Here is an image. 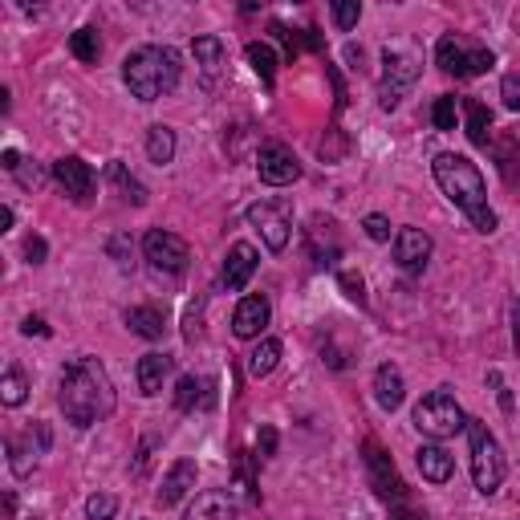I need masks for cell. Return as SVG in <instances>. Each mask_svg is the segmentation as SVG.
I'll use <instances>...</instances> for the list:
<instances>
[{
  "label": "cell",
  "mask_w": 520,
  "mask_h": 520,
  "mask_svg": "<svg viewBox=\"0 0 520 520\" xmlns=\"http://www.w3.org/2000/svg\"><path fill=\"white\" fill-rule=\"evenodd\" d=\"M57 407H61L65 423H74V427H94V423L110 419V411H114V382H110L106 366L98 358H90V354H78V358L65 362Z\"/></svg>",
  "instance_id": "1"
},
{
  "label": "cell",
  "mask_w": 520,
  "mask_h": 520,
  "mask_svg": "<svg viewBox=\"0 0 520 520\" xmlns=\"http://www.w3.org/2000/svg\"><path fill=\"white\" fill-rule=\"evenodd\" d=\"M431 171H435L439 191L472 220V228L484 232V236H492V232H496V212L488 208V187H484L480 167H476L472 159H464V155L443 151V155H435Z\"/></svg>",
  "instance_id": "2"
},
{
  "label": "cell",
  "mask_w": 520,
  "mask_h": 520,
  "mask_svg": "<svg viewBox=\"0 0 520 520\" xmlns=\"http://www.w3.org/2000/svg\"><path fill=\"white\" fill-rule=\"evenodd\" d=\"M179 53L171 45H139L122 61V82L139 102H159L179 86Z\"/></svg>",
  "instance_id": "3"
},
{
  "label": "cell",
  "mask_w": 520,
  "mask_h": 520,
  "mask_svg": "<svg viewBox=\"0 0 520 520\" xmlns=\"http://www.w3.org/2000/svg\"><path fill=\"white\" fill-rule=\"evenodd\" d=\"M415 427H419L427 439H451V435L468 431V415H464L460 403H455L451 390L439 386V390H431V395L419 399V407H415Z\"/></svg>",
  "instance_id": "4"
},
{
  "label": "cell",
  "mask_w": 520,
  "mask_h": 520,
  "mask_svg": "<svg viewBox=\"0 0 520 520\" xmlns=\"http://www.w3.org/2000/svg\"><path fill=\"white\" fill-rule=\"evenodd\" d=\"M468 443H472V480L480 496H496L504 484V451L496 443V435L480 423L468 419Z\"/></svg>",
  "instance_id": "5"
},
{
  "label": "cell",
  "mask_w": 520,
  "mask_h": 520,
  "mask_svg": "<svg viewBox=\"0 0 520 520\" xmlns=\"http://www.w3.org/2000/svg\"><path fill=\"white\" fill-rule=\"evenodd\" d=\"M415 82H419V53H415L411 45H386V49H382L378 106H382V110H395Z\"/></svg>",
  "instance_id": "6"
},
{
  "label": "cell",
  "mask_w": 520,
  "mask_h": 520,
  "mask_svg": "<svg viewBox=\"0 0 520 520\" xmlns=\"http://www.w3.org/2000/svg\"><path fill=\"white\" fill-rule=\"evenodd\" d=\"M435 65L443 74H451V78H480V74H488L496 65V53L484 49V45H468L464 37L447 33L435 45Z\"/></svg>",
  "instance_id": "7"
},
{
  "label": "cell",
  "mask_w": 520,
  "mask_h": 520,
  "mask_svg": "<svg viewBox=\"0 0 520 520\" xmlns=\"http://www.w3.org/2000/svg\"><path fill=\"white\" fill-rule=\"evenodd\" d=\"M248 224L260 232L273 252H285L289 248V236H293V212L285 200H260L248 208Z\"/></svg>",
  "instance_id": "8"
},
{
  "label": "cell",
  "mask_w": 520,
  "mask_h": 520,
  "mask_svg": "<svg viewBox=\"0 0 520 520\" xmlns=\"http://www.w3.org/2000/svg\"><path fill=\"white\" fill-rule=\"evenodd\" d=\"M143 256L151 260V269H159V273H183L187 260H191V248H187L183 236H175L167 228H151L143 236Z\"/></svg>",
  "instance_id": "9"
},
{
  "label": "cell",
  "mask_w": 520,
  "mask_h": 520,
  "mask_svg": "<svg viewBox=\"0 0 520 520\" xmlns=\"http://www.w3.org/2000/svg\"><path fill=\"white\" fill-rule=\"evenodd\" d=\"M256 175L269 187H289V183L301 179V163L285 143H265L256 151Z\"/></svg>",
  "instance_id": "10"
},
{
  "label": "cell",
  "mask_w": 520,
  "mask_h": 520,
  "mask_svg": "<svg viewBox=\"0 0 520 520\" xmlns=\"http://www.w3.org/2000/svg\"><path fill=\"white\" fill-rule=\"evenodd\" d=\"M366 468H370V484H374V492L382 500H390V504H403L407 500V488H403L395 464H390V455L378 443H366Z\"/></svg>",
  "instance_id": "11"
},
{
  "label": "cell",
  "mask_w": 520,
  "mask_h": 520,
  "mask_svg": "<svg viewBox=\"0 0 520 520\" xmlns=\"http://www.w3.org/2000/svg\"><path fill=\"white\" fill-rule=\"evenodd\" d=\"M53 179L61 183V191L70 195L74 204H90V195H94V171H90L86 159H78V155L57 159V163H53Z\"/></svg>",
  "instance_id": "12"
},
{
  "label": "cell",
  "mask_w": 520,
  "mask_h": 520,
  "mask_svg": "<svg viewBox=\"0 0 520 520\" xmlns=\"http://www.w3.org/2000/svg\"><path fill=\"white\" fill-rule=\"evenodd\" d=\"M395 260L403 273H423L431 260V236L423 228H399L395 232Z\"/></svg>",
  "instance_id": "13"
},
{
  "label": "cell",
  "mask_w": 520,
  "mask_h": 520,
  "mask_svg": "<svg viewBox=\"0 0 520 520\" xmlns=\"http://www.w3.org/2000/svg\"><path fill=\"white\" fill-rule=\"evenodd\" d=\"M195 476H200L195 460H175L171 472L163 476V488L155 492V504H159V508H175V504L195 488Z\"/></svg>",
  "instance_id": "14"
},
{
  "label": "cell",
  "mask_w": 520,
  "mask_h": 520,
  "mask_svg": "<svg viewBox=\"0 0 520 520\" xmlns=\"http://www.w3.org/2000/svg\"><path fill=\"white\" fill-rule=\"evenodd\" d=\"M256 265H260V256H256L252 244H244V240L232 244V248H228V260H224V289H228V293H240V289L252 281Z\"/></svg>",
  "instance_id": "15"
},
{
  "label": "cell",
  "mask_w": 520,
  "mask_h": 520,
  "mask_svg": "<svg viewBox=\"0 0 520 520\" xmlns=\"http://www.w3.org/2000/svg\"><path fill=\"white\" fill-rule=\"evenodd\" d=\"M403 399H407L403 370H399L395 362H382V366L374 370V403H378L382 411H399Z\"/></svg>",
  "instance_id": "16"
},
{
  "label": "cell",
  "mask_w": 520,
  "mask_h": 520,
  "mask_svg": "<svg viewBox=\"0 0 520 520\" xmlns=\"http://www.w3.org/2000/svg\"><path fill=\"white\" fill-rule=\"evenodd\" d=\"M269 317H273V309H269L265 297H244L236 305V313H232V334L236 338H260V330L269 325Z\"/></svg>",
  "instance_id": "17"
},
{
  "label": "cell",
  "mask_w": 520,
  "mask_h": 520,
  "mask_svg": "<svg viewBox=\"0 0 520 520\" xmlns=\"http://www.w3.org/2000/svg\"><path fill=\"white\" fill-rule=\"evenodd\" d=\"M183 520H240V508L228 492H200L183 512Z\"/></svg>",
  "instance_id": "18"
},
{
  "label": "cell",
  "mask_w": 520,
  "mask_h": 520,
  "mask_svg": "<svg viewBox=\"0 0 520 520\" xmlns=\"http://www.w3.org/2000/svg\"><path fill=\"white\" fill-rule=\"evenodd\" d=\"M191 53H195V65L204 70V82L212 86V82L220 78V70H224V61H228L224 41L212 37V33H204V37H195V41H191Z\"/></svg>",
  "instance_id": "19"
},
{
  "label": "cell",
  "mask_w": 520,
  "mask_h": 520,
  "mask_svg": "<svg viewBox=\"0 0 520 520\" xmlns=\"http://www.w3.org/2000/svg\"><path fill=\"white\" fill-rule=\"evenodd\" d=\"M415 464H419V472H423V480H431V484H447L451 476H455V460L439 447V443H423L419 451H415Z\"/></svg>",
  "instance_id": "20"
},
{
  "label": "cell",
  "mask_w": 520,
  "mask_h": 520,
  "mask_svg": "<svg viewBox=\"0 0 520 520\" xmlns=\"http://www.w3.org/2000/svg\"><path fill=\"white\" fill-rule=\"evenodd\" d=\"M167 374H171V358H167V354H143V358H139V366H135L139 390H143L147 399H151V395H159Z\"/></svg>",
  "instance_id": "21"
},
{
  "label": "cell",
  "mask_w": 520,
  "mask_h": 520,
  "mask_svg": "<svg viewBox=\"0 0 520 520\" xmlns=\"http://www.w3.org/2000/svg\"><path fill=\"white\" fill-rule=\"evenodd\" d=\"M126 325H130V334H139V338H147V342H159L163 330H167L163 309H155V305H135V309H126Z\"/></svg>",
  "instance_id": "22"
},
{
  "label": "cell",
  "mask_w": 520,
  "mask_h": 520,
  "mask_svg": "<svg viewBox=\"0 0 520 520\" xmlns=\"http://www.w3.org/2000/svg\"><path fill=\"white\" fill-rule=\"evenodd\" d=\"M460 110H464V126H468L472 147H488L492 143V110L484 102H476V98H464Z\"/></svg>",
  "instance_id": "23"
},
{
  "label": "cell",
  "mask_w": 520,
  "mask_h": 520,
  "mask_svg": "<svg viewBox=\"0 0 520 520\" xmlns=\"http://www.w3.org/2000/svg\"><path fill=\"white\" fill-rule=\"evenodd\" d=\"M106 175H110V183L122 191V200H126V204H135V208H143V204H147V187H143L135 175H130L122 163H110V167H106Z\"/></svg>",
  "instance_id": "24"
},
{
  "label": "cell",
  "mask_w": 520,
  "mask_h": 520,
  "mask_svg": "<svg viewBox=\"0 0 520 520\" xmlns=\"http://www.w3.org/2000/svg\"><path fill=\"white\" fill-rule=\"evenodd\" d=\"M277 362H281V342L277 338H265L252 354H248V374L252 378H265V374H273L277 370Z\"/></svg>",
  "instance_id": "25"
},
{
  "label": "cell",
  "mask_w": 520,
  "mask_h": 520,
  "mask_svg": "<svg viewBox=\"0 0 520 520\" xmlns=\"http://www.w3.org/2000/svg\"><path fill=\"white\" fill-rule=\"evenodd\" d=\"M248 65H252V70L260 74V82H265V86H273L277 82V53L265 45V41H248Z\"/></svg>",
  "instance_id": "26"
},
{
  "label": "cell",
  "mask_w": 520,
  "mask_h": 520,
  "mask_svg": "<svg viewBox=\"0 0 520 520\" xmlns=\"http://www.w3.org/2000/svg\"><path fill=\"white\" fill-rule=\"evenodd\" d=\"M147 159L159 163V167L175 159V130L171 126H151L147 130Z\"/></svg>",
  "instance_id": "27"
},
{
  "label": "cell",
  "mask_w": 520,
  "mask_h": 520,
  "mask_svg": "<svg viewBox=\"0 0 520 520\" xmlns=\"http://www.w3.org/2000/svg\"><path fill=\"white\" fill-rule=\"evenodd\" d=\"M0 399H5V407H21L29 399V382H25V374L17 366L5 370V378H0Z\"/></svg>",
  "instance_id": "28"
},
{
  "label": "cell",
  "mask_w": 520,
  "mask_h": 520,
  "mask_svg": "<svg viewBox=\"0 0 520 520\" xmlns=\"http://www.w3.org/2000/svg\"><path fill=\"white\" fill-rule=\"evenodd\" d=\"M70 49H74V57L78 61H98L102 57V37H98V29H78L74 37H70Z\"/></svg>",
  "instance_id": "29"
},
{
  "label": "cell",
  "mask_w": 520,
  "mask_h": 520,
  "mask_svg": "<svg viewBox=\"0 0 520 520\" xmlns=\"http://www.w3.org/2000/svg\"><path fill=\"white\" fill-rule=\"evenodd\" d=\"M9 464H13V472L25 480V476H33V468H37V451H33L25 439H9Z\"/></svg>",
  "instance_id": "30"
},
{
  "label": "cell",
  "mask_w": 520,
  "mask_h": 520,
  "mask_svg": "<svg viewBox=\"0 0 520 520\" xmlns=\"http://www.w3.org/2000/svg\"><path fill=\"white\" fill-rule=\"evenodd\" d=\"M431 122H435V130H455V122H460V102H455V94L435 98V106H431Z\"/></svg>",
  "instance_id": "31"
},
{
  "label": "cell",
  "mask_w": 520,
  "mask_h": 520,
  "mask_svg": "<svg viewBox=\"0 0 520 520\" xmlns=\"http://www.w3.org/2000/svg\"><path fill=\"white\" fill-rule=\"evenodd\" d=\"M346 151H350V139L342 135V130H330V135L321 139V147H317V155H321L325 163H338Z\"/></svg>",
  "instance_id": "32"
},
{
  "label": "cell",
  "mask_w": 520,
  "mask_h": 520,
  "mask_svg": "<svg viewBox=\"0 0 520 520\" xmlns=\"http://www.w3.org/2000/svg\"><path fill=\"white\" fill-rule=\"evenodd\" d=\"M114 512H118V500H114L110 492H94V496L86 500V516H90V520H114Z\"/></svg>",
  "instance_id": "33"
},
{
  "label": "cell",
  "mask_w": 520,
  "mask_h": 520,
  "mask_svg": "<svg viewBox=\"0 0 520 520\" xmlns=\"http://www.w3.org/2000/svg\"><path fill=\"white\" fill-rule=\"evenodd\" d=\"M200 386H204L200 378L183 374V378H179V386H175V407H179V411H191V407H195V399H200Z\"/></svg>",
  "instance_id": "34"
},
{
  "label": "cell",
  "mask_w": 520,
  "mask_h": 520,
  "mask_svg": "<svg viewBox=\"0 0 520 520\" xmlns=\"http://www.w3.org/2000/svg\"><path fill=\"white\" fill-rule=\"evenodd\" d=\"M330 13H334V25H338L342 33H350V29L358 25V17H362V5H358V0H338Z\"/></svg>",
  "instance_id": "35"
},
{
  "label": "cell",
  "mask_w": 520,
  "mask_h": 520,
  "mask_svg": "<svg viewBox=\"0 0 520 520\" xmlns=\"http://www.w3.org/2000/svg\"><path fill=\"white\" fill-rule=\"evenodd\" d=\"M500 98H504L508 110L520 114V74H504V82H500Z\"/></svg>",
  "instance_id": "36"
},
{
  "label": "cell",
  "mask_w": 520,
  "mask_h": 520,
  "mask_svg": "<svg viewBox=\"0 0 520 520\" xmlns=\"http://www.w3.org/2000/svg\"><path fill=\"white\" fill-rule=\"evenodd\" d=\"M338 285H342V293H346L350 301L366 305V285H362V277H358V273H342V277H338Z\"/></svg>",
  "instance_id": "37"
},
{
  "label": "cell",
  "mask_w": 520,
  "mask_h": 520,
  "mask_svg": "<svg viewBox=\"0 0 520 520\" xmlns=\"http://www.w3.org/2000/svg\"><path fill=\"white\" fill-rule=\"evenodd\" d=\"M362 228H366V236H370V240H378V244H382V240H390V220H386V216H378V212H374V216H366V224H362Z\"/></svg>",
  "instance_id": "38"
},
{
  "label": "cell",
  "mask_w": 520,
  "mask_h": 520,
  "mask_svg": "<svg viewBox=\"0 0 520 520\" xmlns=\"http://www.w3.org/2000/svg\"><path fill=\"white\" fill-rule=\"evenodd\" d=\"M256 451L265 455V460H269V455H277V431H273V427H260V435H256Z\"/></svg>",
  "instance_id": "39"
},
{
  "label": "cell",
  "mask_w": 520,
  "mask_h": 520,
  "mask_svg": "<svg viewBox=\"0 0 520 520\" xmlns=\"http://www.w3.org/2000/svg\"><path fill=\"white\" fill-rule=\"evenodd\" d=\"M45 252H49V244H45L41 236H29V240H25V256H29V265H45Z\"/></svg>",
  "instance_id": "40"
},
{
  "label": "cell",
  "mask_w": 520,
  "mask_h": 520,
  "mask_svg": "<svg viewBox=\"0 0 520 520\" xmlns=\"http://www.w3.org/2000/svg\"><path fill=\"white\" fill-rule=\"evenodd\" d=\"M21 334H29V338H33V334H37V338H45V334H49V325H45L41 317H25V325H21Z\"/></svg>",
  "instance_id": "41"
},
{
  "label": "cell",
  "mask_w": 520,
  "mask_h": 520,
  "mask_svg": "<svg viewBox=\"0 0 520 520\" xmlns=\"http://www.w3.org/2000/svg\"><path fill=\"white\" fill-rule=\"evenodd\" d=\"M390 520H431V516H427V512H415V508H407V504H395Z\"/></svg>",
  "instance_id": "42"
},
{
  "label": "cell",
  "mask_w": 520,
  "mask_h": 520,
  "mask_svg": "<svg viewBox=\"0 0 520 520\" xmlns=\"http://www.w3.org/2000/svg\"><path fill=\"white\" fill-rule=\"evenodd\" d=\"M0 163H5V171H17V167H21V155H17V151H5V155H0Z\"/></svg>",
  "instance_id": "43"
},
{
  "label": "cell",
  "mask_w": 520,
  "mask_h": 520,
  "mask_svg": "<svg viewBox=\"0 0 520 520\" xmlns=\"http://www.w3.org/2000/svg\"><path fill=\"white\" fill-rule=\"evenodd\" d=\"M13 228V208L5 204V208H0V232H9Z\"/></svg>",
  "instance_id": "44"
},
{
  "label": "cell",
  "mask_w": 520,
  "mask_h": 520,
  "mask_svg": "<svg viewBox=\"0 0 520 520\" xmlns=\"http://www.w3.org/2000/svg\"><path fill=\"white\" fill-rule=\"evenodd\" d=\"M516 317H520V305H516Z\"/></svg>",
  "instance_id": "45"
}]
</instances>
